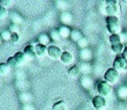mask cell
Here are the masks:
<instances>
[{
	"label": "cell",
	"instance_id": "obj_1",
	"mask_svg": "<svg viewBox=\"0 0 127 110\" xmlns=\"http://www.w3.org/2000/svg\"><path fill=\"white\" fill-rule=\"evenodd\" d=\"M113 68L117 70L119 73L120 72H127V58L123 54L118 55L115 58L114 63H113Z\"/></svg>",
	"mask_w": 127,
	"mask_h": 110
},
{
	"label": "cell",
	"instance_id": "obj_2",
	"mask_svg": "<svg viewBox=\"0 0 127 110\" xmlns=\"http://www.w3.org/2000/svg\"><path fill=\"white\" fill-rule=\"evenodd\" d=\"M104 79H105L104 81H106L111 86L115 85L119 80V72L117 70H115L114 68H110L106 71V73L104 75Z\"/></svg>",
	"mask_w": 127,
	"mask_h": 110
},
{
	"label": "cell",
	"instance_id": "obj_3",
	"mask_svg": "<svg viewBox=\"0 0 127 110\" xmlns=\"http://www.w3.org/2000/svg\"><path fill=\"white\" fill-rule=\"evenodd\" d=\"M105 11L109 16H116L119 12V4L117 1H112V0H108L106 2V7H105Z\"/></svg>",
	"mask_w": 127,
	"mask_h": 110
},
{
	"label": "cell",
	"instance_id": "obj_4",
	"mask_svg": "<svg viewBox=\"0 0 127 110\" xmlns=\"http://www.w3.org/2000/svg\"><path fill=\"white\" fill-rule=\"evenodd\" d=\"M112 92V87L110 84H108L106 81H102L99 83L98 85V93L100 96H103V97H107L111 94Z\"/></svg>",
	"mask_w": 127,
	"mask_h": 110
},
{
	"label": "cell",
	"instance_id": "obj_5",
	"mask_svg": "<svg viewBox=\"0 0 127 110\" xmlns=\"http://www.w3.org/2000/svg\"><path fill=\"white\" fill-rule=\"evenodd\" d=\"M62 51L59 47H56L54 45H52V46H49L48 47V50H47V55H48V57L52 60H60L61 58V55H62Z\"/></svg>",
	"mask_w": 127,
	"mask_h": 110
},
{
	"label": "cell",
	"instance_id": "obj_6",
	"mask_svg": "<svg viewBox=\"0 0 127 110\" xmlns=\"http://www.w3.org/2000/svg\"><path fill=\"white\" fill-rule=\"evenodd\" d=\"M93 106L96 108V110H102L103 108L106 107L107 105V101H106V98L103 97V96H100V95H97L93 98Z\"/></svg>",
	"mask_w": 127,
	"mask_h": 110
},
{
	"label": "cell",
	"instance_id": "obj_7",
	"mask_svg": "<svg viewBox=\"0 0 127 110\" xmlns=\"http://www.w3.org/2000/svg\"><path fill=\"white\" fill-rule=\"evenodd\" d=\"M24 53L26 55V57L28 59H35L37 57V53H36V48L35 46H32V45H28L25 50H24Z\"/></svg>",
	"mask_w": 127,
	"mask_h": 110
},
{
	"label": "cell",
	"instance_id": "obj_8",
	"mask_svg": "<svg viewBox=\"0 0 127 110\" xmlns=\"http://www.w3.org/2000/svg\"><path fill=\"white\" fill-rule=\"evenodd\" d=\"M14 59L17 63V66H24L27 64V61H28V58L26 57V55L24 52H17L14 54Z\"/></svg>",
	"mask_w": 127,
	"mask_h": 110
},
{
	"label": "cell",
	"instance_id": "obj_9",
	"mask_svg": "<svg viewBox=\"0 0 127 110\" xmlns=\"http://www.w3.org/2000/svg\"><path fill=\"white\" fill-rule=\"evenodd\" d=\"M73 60H74V58H73L72 54L69 53V52H63L62 55H61V58H60V61L66 66L72 64Z\"/></svg>",
	"mask_w": 127,
	"mask_h": 110
},
{
	"label": "cell",
	"instance_id": "obj_10",
	"mask_svg": "<svg viewBox=\"0 0 127 110\" xmlns=\"http://www.w3.org/2000/svg\"><path fill=\"white\" fill-rule=\"evenodd\" d=\"M36 48V53H37V57L39 58H43L47 55V50H48V47L47 46H44V45H38L35 46Z\"/></svg>",
	"mask_w": 127,
	"mask_h": 110
},
{
	"label": "cell",
	"instance_id": "obj_11",
	"mask_svg": "<svg viewBox=\"0 0 127 110\" xmlns=\"http://www.w3.org/2000/svg\"><path fill=\"white\" fill-rule=\"evenodd\" d=\"M107 30L110 32L111 35H119V32L121 31L120 22H118V23H112V24H107Z\"/></svg>",
	"mask_w": 127,
	"mask_h": 110
},
{
	"label": "cell",
	"instance_id": "obj_12",
	"mask_svg": "<svg viewBox=\"0 0 127 110\" xmlns=\"http://www.w3.org/2000/svg\"><path fill=\"white\" fill-rule=\"evenodd\" d=\"M58 31H59L60 37H64V38L69 37L70 35H71V29L68 26H66V25H62L61 27H59Z\"/></svg>",
	"mask_w": 127,
	"mask_h": 110
},
{
	"label": "cell",
	"instance_id": "obj_13",
	"mask_svg": "<svg viewBox=\"0 0 127 110\" xmlns=\"http://www.w3.org/2000/svg\"><path fill=\"white\" fill-rule=\"evenodd\" d=\"M50 40V37L46 34H41L38 36V43H40V45H44V46H47L48 42Z\"/></svg>",
	"mask_w": 127,
	"mask_h": 110
},
{
	"label": "cell",
	"instance_id": "obj_14",
	"mask_svg": "<svg viewBox=\"0 0 127 110\" xmlns=\"http://www.w3.org/2000/svg\"><path fill=\"white\" fill-rule=\"evenodd\" d=\"M112 51L115 53V54H117V55H121L122 53H124V46H123V43L120 42V43H116V45H112Z\"/></svg>",
	"mask_w": 127,
	"mask_h": 110
},
{
	"label": "cell",
	"instance_id": "obj_15",
	"mask_svg": "<svg viewBox=\"0 0 127 110\" xmlns=\"http://www.w3.org/2000/svg\"><path fill=\"white\" fill-rule=\"evenodd\" d=\"M79 74H80V69L77 66H73L68 70V75L72 77V78H76V77L79 76Z\"/></svg>",
	"mask_w": 127,
	"mask_h": 110
},
{
	"label": "cell",
	"instance_id": "obj_16",
	"mask_svg": "<svg viewBox=\"0 0 127 110\" xmlns=\"http://www.w3.org/2000/svg\"><path fill=\"white\" fill-rule=\"evenodd\" d=\"M70 37H71V39L72 40H74V41H78L79 39H81L83 37H82V35H81V32L79 31V30H77V29H73V30H71V35H70Z\"/></svg>",
	"mask_w": 127,
	"mask_h": 110
},
{
	"label": "cell",
	"instance_id": "obj_17",
	"mask_svg": "<svg viewBox=\"0 0 127 110\" xmlns=\"http://www.w3.org/2000/svg\"><path fill=\"white\" fill-rule=\"evenodd\" d=\"M10 72V68L8 67V65L6 63L0 64V77H4Z\"/></svg>",
	"mask_w": 127,
	"mask_h": 110
},
{
	"label": "cell",
	"instance_id": "obj_18",
	"mask_svg": "<svg viewBox=\"0 0 127 110\" xmlns=\"http://www.w3.org/2000/svg\"><path fill=\"white\" fill-rule=\"evenodd\" d=\"M53 110H66V104L64 101H57L56 103H54V105L52 106Z\"/></svg>",
	"mask_w": 127,
	"mask_h": 110
},
{
	"label": "cell",
	"instance_id": "obj_19",
	"mask_svg": "<svg viewBox=\"0 0 127 110\" xmlns=\"http://www.w3.org/2000/svg\"><path fill=\"white\" fill-rule=\"evenodd\" d=\"M80 58H81L83 61H89V60L92 58V53H91V51L88 50V49L81 50V52H80Z\"/></svg>",
	"mask_w": 127,
	"mask_h": 110
},
{
	"label": "cell",
	"instance_id": "obj_20",
	"mask_svg": "<svg viewBox=\"0 0 127 110\" xmlns=\"http://www.w3.org/2000/svg\"><path fill=\"white\" fill-rule=\"evenodd\" d=\"M10 19H11V21L13 22V24H16V25L23 21L22 16H20L18 13H15V12H13V13L10 14Z\"/></svg>",
	"mask_w": 127,
	"mask_h": 110
},
{
	"label": "cell",
	"instance_id": "obj_21",
	"mask_svg": "<svg viewBox=\"0 0 127 110\" xmlns=\"http://www.w3.org/2000/svg\"><path fill=\"white\" fill-rule=\"evenodd\" d=\"M109 39H110L111 45L120 43V42H122V36H120V35H111Z\"/></svg>",
	"mask_w": 127,
	"mask_h": 110
},
{
	"label": "cell",
	"instance_id": "obj_22",
	"mask_svg": "<svg viewBox=\"0 0 127 110\" xmlns=\"http://www.w3.org/2000/svg\"><path fill=\"white\" fill-rule=\"evenodd\" d=\"M117 95L121 99H126L127 98V86L120 87L118 89V91H117Z\"/></svg>",
	"mask_w": 127,
	"mask_h": 110
},
{
	"label": "cell",
	"instance_id": "obj_23",
	"mask_svg": "<svg viewBox=\"0 0 127 110\" xmlns=\"http://www.w3.org/2000/svg\"><path fill=\"white\" fill-rule=\"evenodd\" d=\"M49 37H50V38H52V40H54V41H58L61 38V37L59 35V31L56 30V29L51 30L49 32Z\"/></svg>",
	"mask_w": 127,
	"mask_h": 110
},
{
	"label": "cell",
	"instance_id": "obj_24",
	"mask_svg": "<svg viewBox=\"0 0 127 110\" xmlns=\"http://www.w3.org/2000/svg\"><path fill=\"white\" fill-rule=\"evenodd\" d=\"M81 84H82V86L84 88H87V89H88V88H91L92 87L93 81H92L91 78H89V77H83L82 80H81Z\"/></svg>",
	"mask_w": 127,
	"mask_h": 110
},
{
	"label": "cell",
	"instance_id": "obj_25",
	"mask_svg": "<svg viewBox=\"0 0 127 110\" xmlns=\"http://www.w3.org/2000/svg\"><path fill=\"white\" fill-rule=\"evenodd\" d=\"M119 18L117 16H107L106 17V24H112V23H118Z\"/></svg>",
	"mask_w": 127,
	"mask_h": 110
},
{
	"label": "cell",
	"instance_id": "obj_26",
	"mask_svg": "<svg viewBox=\"0 0 127 110\" xmlns=\"http://www.w3.org/2000/svg\"><path fill=\"white\" fill-rule=\"evenodd\" d=\"M77 45H78V47H79L80 49L84 50V49H87V47L89 46V41H88V39H87L86 37H82L81 39H79V40L77 41Z\"/></svg>",
	"mask_w": 127,
	"mask_h": 110
},
{
	"label": "cell",
	"instance_id": "obj_27",
	"mask_svg": "<svg viewBox=\"0 0 127 110\" xmlns=\"http://www.w3.org/2000/svg\"><path fill=\"white\" fill-rule=\"evenodd\" d=\"M11 35L12 34L9 30H3V31H1L0 37H1V38L3 40H10V38H11Z\"/></svg>",
	"mask_w": 127,
	"mask_h": 110
},
{
	"label": "cell",
	"instance_id": "obj_28",
	"mask_svg": "<svg viewBox=\"0 0 127 110\" xmlns=\"http://www.w3.org/2000/svg\"><path fill=\"white\" fill-rule=\"evenodd\" d=\"M6 64L8 65V67H9L10 69H13V68L17 67V63H16V61H15L14 57H10V58H8V60H7Z\"/></svg>",
	"mask_w": 127,
	"mask_h": 110
},
{
	"label": "cell",
	"instance_id": "obj_29",
	"mask_svg": "<svg viewBox=\"0 0 127 110\" xmlns=\"http://www.w3.org/2000/svg\"><path fill=\"white\" fill-rule=\"evenodd\" d=\"M79 69H80V72H82V73H89L91 71V67L89 66V64H87V63H83L80 66Z\"/></svg>",
	"mask_w": 127,
	"mask_h": 110
},
{
	"label": "cell",
	"instance_id": "obj_30",
	"mask_svg": "<svg viewBox=\"0 0 127 110\" xmlns=\"http://www.w3.org/2000/svg\"><path fill=\"white\" fill-rule=\"evenodd\" d=\"M11 4H12V1H10V0H0V5L6 9L11 6Z\"/></svg>",
	"mask_w": 127,
	"mask_h": 110
},
{
	"label": "cell",
	"instance_id": "obj_31",
	"mask_svg": "<svg viewBox=\"0 0 127 110\" xmlns=\"http://www.w3.org/2000/svg\"><path fill=\"white\" fill-rule=\"evenodd\" d=\"M6 16H7V9L0 5V19H3Z\"/></svg>",
	"mask_w": 127,
	"mask_h": 110
},
{
	"label": "cell",
	"instance_id": "obj_32",
	"mask_svg": "<svg viewBox=\"0 0 127 110\" xmlns=\"http://www.w3.org/2000/svg\"><path fill=\"white\" fill-rule=\"evenodd\" d=\"M61 19L64 21V22H69V21L72 20V16L69 13H63L61 16Z\"/></svg>",
	"mask_w": 127,
	"mask_h": 110
},
{
	"label": "cell",
	"instance_id": "obj_33",
	"mask_svg": "<svg viewBox=\"0 0 127 110\" xmlns=\"http://www.w3.org/2000/svg\"><path fill=\"white\" fill-rule=\"evenodd\" d=\"M10 32H11V34H17V31H18V26L16 25V24H11L9 26V29H8Z\"/></svg>",
	"mask_w": 127,
	"mask_h": 110
},
{
	"label": "cell",
	"instance_id": "obj_34",
	"mask_svg": "<svg viewBox=\"0 0 127 110\" xmlns=\"http://www.w3.org/2000/svg\"><path fill=\"white\" fill-rule=\"evenodd\" d=\"M18 40H19L18 34H12L11 35V38H10V41L13 42V43H16V42H18Z\"/></svg>",
	"mask_w": 127,
	"mask_h": 110
},
{
	"label": "cell",
	"instance_id": "obj_35",
	"mask_svg": "<svg viewBox=\"0 0 127 110\" xmlns=\"http://www.w3.org/2000/svg\"><path fill=\"white\" fill-rule=\"evenodd\" d=\"M123 55L127 58V48H125V50H124V53H123Z\"/></svg>",
	"mask_w": 127,
	"mask_h": 110
},
{
	"label": "cell",
	"instance_id": "obj_36",
	"mask_svg": "<svg viewBox=\"0 0 127 110\" xmlns=\"http://www.w3.org/2000/svg\"><path fill=\"white\" fill-rule=\"evenodd\" d=\"M0 43H1V37H0Z\"/></svg>",
	"mask_w": 127,
	"mask_h": 110
}]
</instances>
